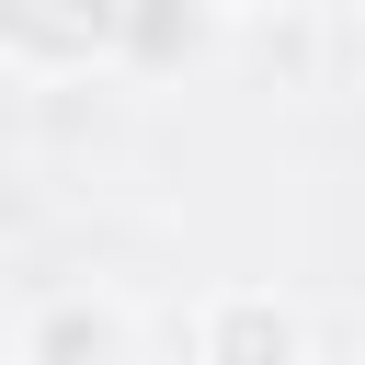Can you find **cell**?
<instances>
[{"label":"cell","instance_id":"obj_1","mask_svg":"<svg viewBox=\"0 0 365 365\" xmlns=\"http://www.w3.org/2000/svg\"><path fill=\"white\" fill-rule=\"evenodd\" d=\"M194 365H319L308 354V308L274 297V285H228L194 319Z\"/></svg>","mask_w":365,"mask_h":365},{"label":"cell","instance_id":"obj_2","mask_svg":"<svg viewBox=\"0 0 365 365\" xmlns=\"http://www.w3.org/2000/svg\"><path fill=\"white\" fill-rule=\"evenodd\" d=\"M114 46V23H23V11H0V57H23V68H91Z\"/></svg>","mask_w":365,"mask_h":365},{"label":"cell","instance_id":"obj_3","mask_svg":"<svg viewBox=\"0 0 365 365\" xmlns=\"http://www.w3.org/2000/svg\"><path fill=\"white\" fill-rule=\"evenodd\" d=\"M23 365H125L114 354V308H46V331H34Z\"/></svg>","mask_w":365,"mask_h":365}]
</instances>
